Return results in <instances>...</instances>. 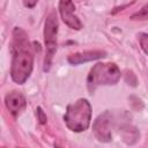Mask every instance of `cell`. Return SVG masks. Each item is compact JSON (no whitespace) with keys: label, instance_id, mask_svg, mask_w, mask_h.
Returning <instances> with one entry per match:
<instances>
[{"label":"cell","instance_id":"obj_11","mask_svg":"<svg viewBox=\"0 0 148 148\" xmlns=\"http://www.w3.org/2000/svg\"><path fill=\"white\" fill-rule=\"evenodd\" d=\"M140 40V46L143 50V52L148 56V34H140L139 36Z\"/></svg>","mask_w":148,"mask_h":148},{"label":"cell","instance_id":"obj_10","mask_svg":"<svg viewBox=\"0 0 148 148\" xmlns=\"http://www.w3.org/2000/svg\"><path fill=\"white\" fill-rule=\"evenodd\" d=\"M132 20H147L148 18V3H146L140 10L134 13L131 16Z\"/></svg>","mask_w":148,"mask_h":148},{"label":"cell","instance_id":"obj_2","mask_svg":"<svg viewBox=\"0 0 148 148\" xmlns=\"http://www.w3.org/2000/svg\"><path fill=\"white\" fill-rule=\"evenodd\" d=\"M66 126L73 132L86 131L91 120V105L88 99L79 98L74 103L67 105L64 114Z\"/></svg>","mask_w":148,"mask_h":148},{"label":"cell","instance_id":"obj_12","mask_svg":"<svg viewBox=\"0 0 148 148\" xmlns=\"http://www.w3.org/2000/svg\"><path fill=\"white\" fill-rule=\"evenodd\" d=\"M36 114H37V118H38V120H39L40 124H45V123H46L47 118H46V114L44 113V111H43L42 108L38 106V108L36 109Z\"/></svg>","mask_w":148,"mask_h":148},{"label":"cell","instance_id":"obj_4","mask_svg":"<svg viewBox=\"0 0 148 148\" xmlns=\"http://www.w3.org/2000/svg\"><path fill=\"white\" fill-rule=\"evenodd\" d=\"M58 18L54 12L46 16L44 25V43H45V58H44V71L49 72L52 65L53 56L57 51V36H58Z\"/></svg>","mask_w":148,"mask_h":148},{"label":"cell","instance_id":"obj_16","mask_svg":"<svg viewBox=\"0 0 148 148\" xmlns=\"http://www.w3.org/2000/svg\"><path fill=\"white\" fill-rule=\"evenodd\" d=\"M2 148H5V147H2Z\"/></svg>","mask_w":148,"mask_h":148},{"label":"cell","instance_id":"obj_9","mask_svg":"<svg viewBox=\"0 0 148 148\" xmlns=\"http://www.w3.org/2000/svg\"><path fill=\"white\" fill-rule=\"evenodd\" d=\"M119 133L121 134L123 136V140L127 143V145H133L138 141L139 139V131L130 125V124H126V125H121L120 128H119Z\"/></svg>","mask_w":148,"mask_h":148},{"label":"cell","instance_id":"obj_6","mask_svg":"<svg viewBox=\"0 0 148 148\" xmlns=\"http://www.w3.org/2000/svg\"><path fill=\"white\" fill-rule=\"evenodd\" d=\"M75 5L72 1H60L59 2V13L60 16L66 25H68L71 29L80 30L82 28V23L79 20V17L74 14Z\"/></svg>","mask_w":148,"mask_h":148},{"label":"cell","instance_id":"obj_15","mask_svg":"<svg viewBox=\"0 0 148 148\" xmlns=\"http://www.w3.org/2000/svg\"><path fill=\"white\" fill-rule=\"evenodd\" d=\"M17 148H21V147H17Z\"/></svg>","mask_w":148,"mask_h":148},{"label":"cell","instance_id":"obj_7","mask_svg":"<svg viewBox=\"0 0 148 148\" xmlns=\"http://www.w3.org/2000/svg\"><path fill=\"white\" fill-rule=\"evenodd\" d=\"M5 105L7 110L13 114L17 116L27 105L25 97L18 91H12L5 97Z\"/></svg>","mask_w":148,"mask_h":148},{"label":"cell","instance_id":"obj_8","mask_svg":"<svg viewBox=\"0 0 148 148\" xmlns=\"http://www.w3.org/2000/svg\"><path fill=\"white\" fill-rule=\"evenodd\" d=\"M106 56L105 51L102 50H91V51H83V52H76L68 56L67 61L71 65H80L83 62H88L91 60H97L101 58H104Z\"/></svg>","mask_w":148,"mask_h":148},{"label":"cell","instance_id":"obj_13","mask_svg":"<svg viewBox=\"0 0 148 148\" xmlns=\"http://www.w3.org/2000/svg\"><path fill=\"white\" fill-rule=\"evenodd\" d=\"M36 3H37V1H34V2H29V1L27 2V1H24V2H23V5H24L25 7H29V8H32Z\"/></svg>","mask_w":148,"mask_h":148},{"label":"cell","instance_id":"obj_1","mask_svg":"<svg viewBox=\"0 0 148 148\" xmlns=\"http://www.w3.org/2000/svg\"><path fill=\"white\" fill-rule=\"evenodd\" d=\"M12 66L10 76L12 80L18 84H23L30 76L34 67V56L31 53L30 43L24 30L15 27L13 30L12 43Z\"/></svg>","mask_w":148,"mask_h":148},{"label":"cell","instance_id":"obj_14","mask_svg":"<svg viewBox=\"0 0 148 148\" xmlns=\"http://www.w3.org/2000/svg\"><path fill=\"white\" fill-rule=\"evenodd\" d=\"M54 147H56V148H60V147H58V146H57V145H54Z\"/></svg>","mask_w":148,"mask_h":148},{"label":"cell","instance_id":"obj_3","mask_svg":"<svg viewBox=\"0 0 148 148\" xmlns=\"http://www.w3.org/2000/svg\"><path fill=\"white\" fill-rule=\"evenodd\" d=\"M120 75V69L114 62H97L88 74V89L92 94L99 86L116 84L119 81Z\"/></svg>","mask_w":148,"mask_h":148},{"label":"cell","instance_id":"obj_5","mask_svg":"<svg viewBox=\"0 0 148 148\" xmlns=\"http://www.w3.org/2000/svg\"><path fill=\"white\" fill-rule=\"evenodd\" d=\"M112 116L109 110L101 113L92 124V133L95 138L101 142H110L112 140L111 121Z\"/></svg>","mask_w":148,"mask_h":148}]
</instances>
